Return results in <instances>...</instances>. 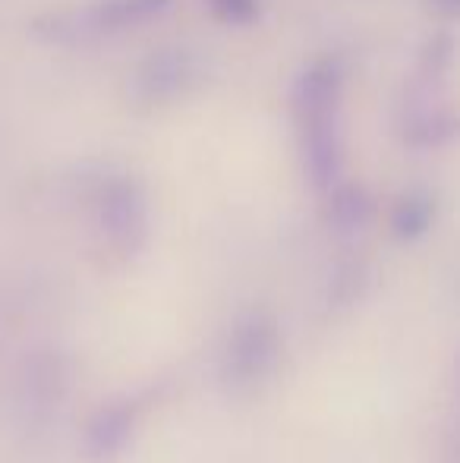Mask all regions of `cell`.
I'll list each match as a JSON object with an SVG mask.
<instances>
[{"label":"cell","instance_id":"2","mask_svg":"<svg viewBox=\"0 0 460 463\" xmlns=\"http://www.w3.org/2000/svg\"><path fill=\"white\" fill-rule=\"evenodd\" d=\"M129 420H133V410H129L127 403H123V407L108 410V413H101L99 420H95L92 432H89V448H92V454H99V458L114 454L117 448L123 445V439H127Z\"/></svg>","mask_w":460,"mask_h":463},{"label":"cell","instance_id":"3","mask_svg":"<svg viewBox=\"0 0 460 463\" xmlns=\"http://www.w3.org/2000/svg\"><path fill=\"white\" fill-rule=\"evenodd\" d=\"M429 221V208H407L404 218H400V233H419Z\"/></svg>","mask_w":460,"mask_h":463},{"label":"cell","instance_id":"1","mask_svg":"<svg viewBox=\"0 0 460 463\" xmlns=\"http://www.w3.org/2000/svg\"><path fill=\"white\" fill-rule=\"evenodd\" d=\"M277 354V331L265 318H249L239 325L228 347V375L233 384H252L268 372Z\"/></svg>","mask_w":460,"mask_h":463}]
</instances>
